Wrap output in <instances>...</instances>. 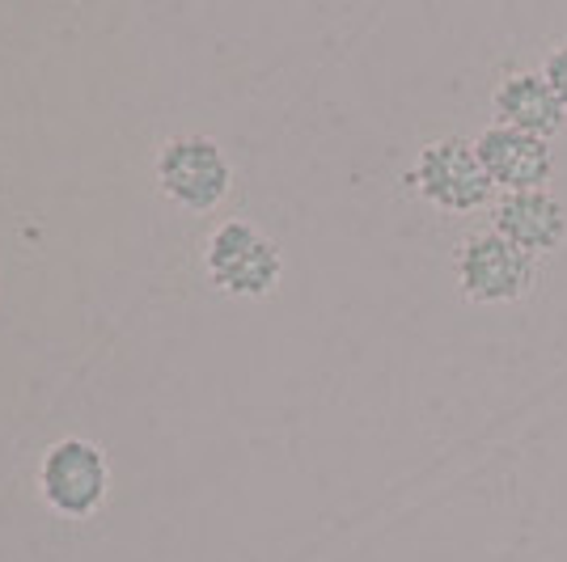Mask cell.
Here are the masks:
<instances>
[{
    "label": "cell",
    "mask_w": 567,
    "mask_h": 562,
    "mask_svg": "<svg viewBox=\"0 0 567 562\" xmlns=\"http://www.w3.org/2000/svg\"><path fill=\"white\" fill-rule=\"evenodd\" d=\"M204 275L216 292L237 301H262L284 280V250L250 220H220L204 241Z\"/></svg>",
    "instance_id": "2"
},
{
    "label": "cell",
    "mask_w": 567,
    "mask_h": 562,
    "mask_svg": "<svg viewBox=\"0 0 567 562\" xmlns=\"http://www.w3.org/2000/svg\"><path fill=\"white\" fill-rule=\"evenodd\" d=\"M474 153L487 169L492 187H499L504 195L513 190H546L550 174H555V153H550V140H538V136H525V132H513V127H483L474 136Z\"/></svg>",
    "instance_id": "6"
},
{
    "label": "cell",
    "mask_w": 567,
    "mask_h": 562,
    "mask_svg": "<svg viewBox=\"0 0 567 562\" xmlns=\"http://www.w3.org/2000/svg\"><path fill=\"white\" fill-rule=\"evenodd\" d=\"M453 275H457V292L471 305H513L520 296H529V288L538 280V258L517 250L496 229H483L457 246Z\"/></svg>",
    "instance_id": "5"
},
{
    "label": "cell",
    "mask_w": 567,
    "mask_h": 562,
    "mask_svg": "<svg viewBox=\"0 0 567 562\" xmlns=\"http://www.w3.org/2000/svg\"><path fill=\"white\" fill-rule=\"evenodd\" d=\"M411 190L424 199L427 208L450 211V216H462V211H478L492 204V178L474 153V140H462V136H441V140H427L420 148V157L406 174Z\"/></svg>",
    "instance_id": "4"
},
{
    "label": "cell",
    "mask_w": 567,
    "mask_h": 562,
    "mask_svg": "<svg viewBox=\"0 0 567 562\" xmlns=\"http://www.w3.org/2000/svg\"><path fill=\"white\" fill-rule=\"evenodd\" d=\"M153 183L178 211L208 216L234 190V162L213 136H169L153 157Z\"/></svg>",
    "instance_id": "3"
},
{
    "label": "cell",
    "mask_w": 567,
    "mask_h": 562,
    "mask_svg": "<svg viewBox=\"0 0 567 562\" xmlns=\"http://www.w3.org/2000/svg\"><path fill=\"white\" fill-rule=\"evenodd\" d=\"M492 229L529 258L555 254L567 241V208L550 190H513L492 208Z\"/></svg>",
    "instance_id": "7"
},
{
    "label": "cell",
    "mask_w": 567,
    "mask_h": 562,
    "mask_svg": "<svg viewBox=\"0 0 567 562\" xmlns=\"http://www.w3.org/2000/svg\"><path fill=\"white\" fill-rule=\"evenodd\" d=\"M492 111H496L499 127H513V132L538 136V140L559 136L567 118L564 102L543 72H508L492 94Z\"/></svg>",
    "instance_id": "8"
},
{
    "label": "cell",
    "mask_w": 567,
    "mask_h": 562,
    "mask_svg": "<svg viewBox=\"0 0 567 562\" xmlns=\"http://www.w3.org/2000/svg\"><path fill=\"white\" fill-rule=\"evenodd\" d=\"M543 76L550 81V90L559 94V102H564V111H567V43H559V48L546 55Z\"/></svg>",
    "instance_id": "9"
},
{
    "label": "cell",
    "mask_w": 567,
    "mask_h": 562,
    "mask_svg": "<svg viewBox=\"0 0 567 562\" xmlns=\"http://www.w3.org/2000/svg\"><path fill=\"white\" fill-rule=\"evenodd\" d=\"M34 487L60 520H94L111 499V457L90 436H64L43 448Z\"/></svg>",
    "instance_id": "1"
}]
</instances>
